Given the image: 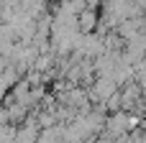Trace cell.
Masks as SVG:
<instances>
[{
  "label": "cell",
  "mask_w": 146,
  "mask_h": 143,
  "mask_svg": "<svg viewBox=\"0 0 146 143\" xmlns=\"http://www.w3.org/2000/svg\"><path fill=\"white\" fill-rule=\"evenodd\" d=\"M121 87H118V82L113 79V77H98L95 82H92V87H87V95H90V100H92V105H103L110 95H115Z\"/></svg>",
  "instance_id": "obj_1"
},
{
  "label": "cell",
  "mask_w": 146,
  "mask_h": 143,
  "mask_svg": "<svg viewBox=\"0 0 146 143\" xmlns=\"http://www.w3.org/2000/svg\"><path fill=\"white\" fill-rule=\"evenodd\" d=\"M100 26V10L98 8H85L82 13H77V31L80 33H95Z\"/></svg>",
  "instance_id": "obj_2"
},
{
  "label": "cell",
  "mask_w": 146,
  "mask_h": 143,
  "mask_svg": "<svg viewBox=\"0 0 146 143\" xmlns=\"http://www.w3.org/2000/svg\"><path fill=\"white\" fill-rule=\"evenodd\" d=\"M8 107V120H10V125H23L26 120H28V115H31V107H26V105H21V102H10V105H5Z\"/></svg>",
  "instance_id": "obj_3"
},
{
  "label": "cell",
  "mask_w": 146,
  "mask_h": 143,
  "mask_svg": "<svg viewBox=\"0 0 146 143\" xmlns=\"http://www.w3.org/2000/svg\"><path fill=\"white\" fill-rule=\"evenodd\" d=\"M67 13H72V15H77V13H82L85 8H90L87 5V0H56Z\"/></svg>",
  "instance_id": "obj_4"
},
{
  "label": "cell",
  "mask_w": 146,
  "mask_h": 143,
  "mask_svg": "<svg viewBox=\"0 0 146 143\" xmlns=\"http://www.w3.org/2000/svg\"><path fill=\"white\" fill-rule=\"evenodd\" d=\"M8 67H10V59H8V56H3V54H0V74H3V72H5V69H8Z\"/></svg>",
  "instance_id": "obj_5"
},
{
  "label": "cell",
  "mask_w": 146,
  "mask_h": 143,
  "mask_svg": "<svg viewBox=\"0 0 146 143\" xmlns=\"http://www.w3.org/2000/svg\"><path fill=\"white\" fill-rule=\"evenodd\" d=\"M3 23H5V20H3V15H0V26H3Z\"/></svg>",
  "instance_id": "obj_6"
}]
</instances>
